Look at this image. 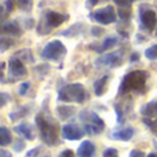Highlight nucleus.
Listing matches in <instances>:
<instances>
[{
	"label": "nucleus",
	"instance_id": "obj_36",
	"mask_svg": "<svg viewBox=\"0 0 157 157\" xmlns=\"http://www.w3.org/2000/svg\"><path fill=\"white\" fill-rule=\"evenodd\" d=\"M39 152H40V147H35V149H33L32 152L28 153L26 157H36V156H37V153H39Z\"/></svg>",
	"mask_w": 157,
	"mask_h": 157
},
{
	"label": "nucleus",
	"instance_id": "obj_30",
	"mask_svg": "<svg viewBox=\"0 0 157 157\" xmlns=\"http://www.w3.org/2000/svg\"><path fill=\"white\" fill-rule=\"evenodd\" d=\"M29 87H30V83L21 84V86H19V90H18V94L19 95H25V94H26V91L29 90Z\"/></svg>",
	"mask_w": 157,
	"mask_h": 157
},
{
	"label": "nucleus",
	"instance_id": "obj_22",
	"mask_svg": "<svg viewBox=\"0 0 157 157\" xmlns=\"http://www.w3.org/2000/svg\"><path fill=\"white\" fill-rule=\"evenodd\" d=\"M119 17L123 21H128L131 18V7H120L119 8Z\"/></svg>",
	"mask_w": 157,
	"mask_h": 157
},
{
	"label": "nucleus",
	"instance_id": "obj_5",
	"mask_svg": "<svg viewBox=\"0 0 157 157\" xmlns=\"http://www.w3.org/2000/svg\"><path fill=\"white\" fill-rule=\"evenodd\" d=\"M80 119L83 121L86 131L88 134H101L105 128V123L98 114L92 113L90 110H83L80 113Z\"/></svg>",
	"mask_w": 157,
	"mask_h": 157
},
{
	"label": "nucleus",
	"instance_id": "obj_15",
	"mask_svg": "<svg viewBox=\"0 0 157 157\" xmlns=\"http://www.w3.org/2000/svg\"><path fill=\"white\" fill-rule=\"evenodd\" d=\"M141 113L146 119H155V117H157V101H152V102L146 103L145 106H142Z\"/></svg>",
	"mask_w": 157,
	"mask_h": 157
},
{
	"label": "nucleus",
	"instance_id": "obj_34",
	"mask_svg": "<svg viewBox=\"0 0 157 157\" xmlns=\"http://www.w3.org/2000/svg\"><path fill=\"white\" fill-rule=\"evenodd\" d=\"M130 157H145V153L141 150H131Z\"/></svg>",
	"mask_w": 157,
	"mask_h": 157
},
{
	"label": "nucleus",
	"instance_id": "obj_18",
	"mask_svg": "<svg viewBox=\"0 0 157 157\" xmlns=\"http://www.w3.org/2000/svg\"><path fill=\"white\" fill-rule=\"evenodd\" d=\"M117 43H119V39L117 37H108V39L103 40V43L101 44L98 48H95V51L97 52H105V51H108V50L113 48Z\"/></svg>",
	"mask_w": 157,
	"mask_h": 157
},
{
	"label": "nucleus",
	"instance_id": "obj_9",
	"mask_svg": "<svg viewBox=\"0 0 157 157\" xmlns=\"http://www.w3.org/2000/svg\"><path fill=\"white\" fill-rule=\"evenodd\" d=\"M26 75L28 71L19 58L13 57L8 61V76H13V81L17 78H24Z\"/></svg>",
	"mask_w": 157,
	"mask_h": 157
},
{
	"label": "nucleus",
	"instance_id": "obj_37",
	"mask_svg": "<svg viewBox=\"0 0 157 157\" xmlns=\"http://www.w3.org/2000/svg\"><path fill=\"white\" fill-rule=\"evenodd\" d=\"M99 2H102V0H87V7H94Z\"/></svg>",
	"mask_w": 157,
	"mask_h": 157
},
{
	"label": "nucleus",
	"instance_id": "obj_32",
	"mask_svg": "<svg viewBox=\"0 0 157 157\" xmlns=\"http://www.w3.org/2000/svg\"><path fill=\"white\" fill-rule=\"evenodd\" d=\"M58 157H75V153L72 152V150L66 149V150H63V152H61V155Z\"/></svg>",
	"mask_w": 157,
	"mask_h": 157
},
{
	"label": "nucleus",
	"instance_id": "obj_24",
	"mask_svg": "<svg viewBox=\"0 0 157 157\" xmlns=\"http://www.w3.org/2000/svg\"><path fill=\"white\" fill-rule=\"evenodd\" d=\"M17 58H19V59H21L22 57H25L26 58V61L28 62H33V57H32V52L29 51V50H22L21 52H17Z\"/></svg>",
	"mask_w": 157,
	"mask_h": 157
},
{
	"label": "nucleus",
	"instance_id": "obj_21",
	"mask_svg": "<svg viewBox=\"0 0 157 157\" xmlns=\"http://www.w3.org/2000/svg\"><path fill=\"white\" fill-rule=\"evenodd\" d=\"M145 57H146L149 61H157V44L149 47V48H146V51H145Z\"/></svg>",
	"mask_w": 157,
	"mask_h": 157
},
{
	"label": "nucleus",
	"instance_id": "obj_19",
	"mask_svg": "<svg viewBox=\"0 0 157 157\" xmlns=\"http://www.w3.org/2000/svg\"><path fill=\"white\" fill-rule=\"evenodd\" d=\"M11 144V132L8 128L0 127V146H7Z\"/></svg>",
	"mask_w": 157,
	"mask_h": 157
},
{
	"label": "nucleus",
	"instance_id": "obj_42",
	"mask_svg": "<svg viewBox=\"0 0 157 157\" xmlns=\"http://www.w3.org/2000/svg\"><path fill=\"white\" fill-rule=\"evenodd\" d=\"M156 36H157V29H156Z\"/></svg>",
	"mask_w": 157,
	"mask_h": 157
},
{
	"label": "nucleus",
	"instance_id": "obj_10",
	"mask_svg": "<svg viewBox=\"0 0 157 157\" xmlns=\"http://www.w3.org/2000/svg\"><path fill=\"white\" fill-rule=\"evenodd\" d=\"M98 66H106V68H117L123 63V55L121 52H110V54H105L97 59Z\"/></svg>",
	"mask_w": 157,
	"mask_h": 157
},
{
	"label": "nucleus",
	"instance_id": "obj_17",
	"mask_svg": "<svg viewBox=\"0 0 157 157\" xmlns=\"http://www.w3.org/2000/svg\"><path fill=\"white\" fill-rule=\"evenodd\" d=\"M134 135V128L131 127H125L123 130H119L113 134L114 139H119V141H130Z\"/></svg>",
	"mask_w": 157,
	"mask_h": 157
},
{
	"label": "nucleus",
	"instance_id": "obj_26",
	"mask_svg": "<svg viewBox=\"0 0 157 157\" xmlns=\"http://www.w3.org/2000/svg\"><path fill=\"white\" fill-rule=\"evenodd\" d=\"M144 123L146 125H149V128L153 131V134H156V135H157V121H152L150 119H146V117H145Z\"/></svg>",
	"mask_w": 157,
	"mask_h": 157
},
{
	"label": "nucleus",
	"instance_id": "obj_14",
	"mask_svg": "<svg viewBox=\"0 0 157 157\" xmlns=\"http://www.w3.org/2000/svg\"><path fill=\"white\" fill-rule=\"evenodd\" d=\"M15 132H18L19 135H22L24 138L29 139V141H33L35 139V132H33V128L30 124H28V123H22V124L17 125L15 128Z\"/></svg>",
	"mask_w": 157,
	"mask_h": 157
},
{
	"label": "nucleus",
	"instance_id": "obj_4",
	"mask_svg": "<svg viewBox=\"0 0 157 157\" xmlns=\"http://www.w3.org/2000/svg\"><path fill=\"white\" fill-rule=\"evenodd\" d=\"M68 19H69L68 14H61V13H57V11H47L44 14L43 21L37 26V33L39 35H48L51 32V29L61 26Z\"/></svg>",
	"mask_w": 157,
	"mask_h": 157
},
{
	"label": "nucleus",
	"instance_id": "obj_1",
	"mask_svg": "<svg viewBox=\"0 0 157 157\" xmlns=\"http://www.w3.org/2000/svg\"><path fill=\"white\" fill-rule=\"evenodd\" d=\"M147 72L145 71H132L127 73L124 78L121 80V84L119 87V94L124 95L128 92H141L146 88V80H147Z\"/></svg>",
	"mask_w": 157,
	"mask_h": 157
},
{
	"label": "nucleus",
	"instance_id": "obj_12",
	"mask_svg": "<svg viewBox=\"0 0 157 157\" xmlns=\"http://www.w3.org/2000/svg\"><path fill=\"white\" fill-rule=\"evenodd\" d=\"M0 33H7V35H14V36H21L22 35V29L18 25V22L15 21H10L6 22L0 26Z\"/></svg>",
	"mask_w": 157,
	"mask_h": 157
},
{
	"label": "nucleus",
	"instance_id": "obj_20",
	"mask_svg": "<svg viewBox=\"0 0 157 157\" xmlns=\"http://www.w3.org/2000/svg\"><path fill=\"white\" fill-rule=\"evenodd\" d=\"M58 114H59L61 119H69V117L73 114V109L69 108V106H59L58 108Z\"/></svg>",
	"mask_w": 157,
	"mask_h": 157
},
{
	"label": "nucleus",
	"instance_id": "obj_29",
	"mask_svg": "<svg viewBox=\"0 0 157 157\" xmlns=\"http://www.w3.org/2000/svg\"><path fill=\"white\" fill-rule=\"evenodd\" d=\"M8 98H10L8 94H6V92H0V108H3V106L8 102Z\"/></svg>",
	"mask_w": 157,
	"mask_h": 157
},
{
	"label": "nucleus",
	"instance_id": "obj_25",
	"mask_svg": "<svg viewBox=\"0 0 157 157\" xmlns=\"http://www.w3.org/2000/svg\"><path fill=\"white\" fill-rule=\"evenodd\" d=\"M13 44H14L13 40H8V39H0V50H2V51L10 48Z\"/></svg>",
	"mask_w": 157,
	"mask_h": 157
},
{
	"label": "nucleus",
	"instance_id": "obj_38",
	"mask_svg": "<svg viewBox=\"0 0 157 157\" xmlns=\"http://www.w3.org/2000/svg\"><path fill=\"white\" fill-rule=\"evenodd\" d=\"M0 157H13V156H11V153L6 152V150H0Z\"/></svg>",
	"mask_w": 157,
	"mask_h": 157
},
{
	"label": "nucleus",
	"instance_id": "obj_23",
	"mask_svg": "<svg viewBox=\"0 0 157 157\" xmlns=\"http://www.w3.org/2000/svg\"><path fill=\"white\" fill-rule=\"evenodd\" d=\"M18 7L22 11H29L32 8V0H18Z\"/></svg>",
	"mask_w": 157,
	"mask_h": 157
},
{
	"label": "nucleus",
	"instance_id": "obj_16",
	"mask_svg": "<svg viewBox=\"0 0 157 157\" xmlns=\"http://www.w3.org/2000/svg\"><path fill=\"white\" fill-rule=\"evenodd\" d=\"M108 80H109L108 76H102L94 83V92L98 95V97H101V95L105 94L106 87H108Z\"/></svg>",
	"mask_w": 157,
	"mask_h": 157
},
{
	"label": "nucleus",
	"instance_id": "obj_40",
	"mask_svg": "<svg viewBox=\"0 0 157 157\" xmlns=\"http://www.w3.org/2000/svg\"><path fill=\"white\" fill-rule=\"evenodd\" d=\"M147 157H157V153H150V155H147Z\"/></svg>",
	"mask_w": 157,
	"mask_h": 157
},
{
	"label": "nucleus",
	"instance_id": "obj_13",
	"mask_svg": "<svg viewBox=\"0 0 157 157\" xmlns=\"http://www.w3.org/2000/svg\"><path fill=\"white\" fill-rule=\"evenodd\" d=\"M94 153H95V146H94V144L90 141H84L77 149L78 157H92Z\"/></svg>",
	"mask_w": 157,
	"mask_h": 157
},
{
	"label": "nucleus",
	"instance_id": "obj_33",
	"mask_svg": "<svg viewBox=\"0 0 157 157\" xmlns=\"http://www.w3.org/2000/svg\"><path fill=\"white\" fill-rule=\"evenodd\" d=\"M25 147V142L24 141H17V144L14 145V149L17 150V152H19V150H22Z\"/></svg>",
	"mask_w": 157,
	"mask_h": 157
},
{
	"label": "nucleus",
	"instance_id": "obj_41",
	"mask_svg": "<svg viewBox=\"0 0 157 157\" xmlns=\"http://www.w3.org/2000/svg\"><path fill=\"white\" fill-rule=\"evenodd\" d=\"M0 15H2V7H0Z\"/></svg>",
	"mask_w": 157,
	"mask_h": 157
},
{
	"label": "nucleus",
	"instance_id": "obj_6",
	"mask_svg": "<svg viewBox=\"0 0 157 157\" xmlns=\"http://www.w3.org/2000/svg\"><path fill=\"white\" fill-rule=\"evenodd\" d=\"M66 55V47L63 46L62 41L59 40H52L47 44L41 51V57L47 61H61Z\"/></svg>",
	"mask_w": 157,
	"mask_h": 157
},
{
	"label": "nucleus",
	"instance_id": "obj_31",
	"mask_svg": "<svg viewBox=\"0 0 157 157\" xmlns=\"http://www.w3.org/2000/svg\"><path fill=\"white\" fill-rule=\"evenodd\" d=\"M6 10L7 13H11L14 10V0H6Z\"/></svg>",
	"mask_w": 157,
	"mask_h": 157
},
{
	"label": "nucleus",
	"instance_id": "obj_7",
	"mask_svg": "<svg viewBox=\"0 0 157 157\" xmlns=\"http://www.w3.org/2000/svg\"><path fill=\"white\" fill-rule=\"evenodd\" d=\"M116 18H117V15L112 6L99 8V10H95L90 14V19H92V21H95L97 24H101V25L113 24V22H116Z\"/></svg>",
	"mask_w": 157,
	"mask_h": 157
},
{
	"label": "nucleus",
	"instance_id": "obj_2",
	"mask_svg": "<svg viewBox=\"0 0 157 157\" xmlns=\"http://www.w3.org/2000/svg\"><path fill=\"white\" fill-rule=\"evenodd\" d=\"M36 124L40 130V136L43 142L48 146H57L59 144L58 139V127L55 123L51 121V119H47L43 113L37 114L36 117Z\"/></svg>",
	"mask_w": 157,
	"mask_h": 157
},
{
	"label": "nucleus",
	"instance_id": "obj_27",
	"mask_svg": "<svg viewBox=\"0 0 157 157\" xmlns=\"http://www.w3.org/2000/svg\"><path fill=\"white\" fill-rule=\"evenodd\" d=\"M114 3H116L119 7H131V4H132L135 0H113Z\"/></svg>",
	"mask_w": 157,
	"mask_h": 157
},
{
	"label": "nucleus",
	"instance_id": "obj_11",
	"mask_svg": "<svg viewBox=\"0 0 157 157\" xmlns=\"http://www.w3.org/2000/svg\"><path fill=\"white\" fill-rule=\"evenodd\" d=\"M61 134L65 139L68 141H77L83 136V130H81L78 125H75V124H68V125H63L62 130H61Z\"/></svg>",
	"mask_w": 157,
	"mask_h": 157
},
{
	"label": "nucleus",
	"instance_id": "obj_28",
	"mask_svg": "<svg viewBox=\"0 0 157 157\" xmlns=\"http://www.w3.org/2000/svg\"><path fill=\"white\" fill-rule=\"evenodd\" d=\"M103 157H119V153H117L116 149L109 147V149H106L105 152H103Z\"/></svg>",
	"mask_w": 157,
	"mask_h": 157
},
{
	"label": "nucleus",
	"instance_id": "obj_39",
	"mask_svg": "<svg viewBox=\"0 0 157 157\" xmlns=\"http://www.w3.org/2000/svg\"><path fill=\"white\" fill-rule=\"evenodd\" d=\"M138 58H139V57H138V54L135 52V54H132V57H131V59H130V61H131V62H134V61H136Z\"/></svg>",
	"mask_w": 157,
	"mask_h": 157
},
{
	"label": "nucleus",
	"instance_id": "obj_3",
	"mask_svg": "<svg viewBox=\"0 0 157 157\" xmlns=\"http://www.w3.org/2000/svg\"><path fill=\"white\" fill-rule=\"evenodd\" d=\"M87 98V91L81 84L73 83L63 86L58 92V99L62 102H75V103H83Z\"/></svg>",
	"mask_w": 157,
	"mask_h": 157
},
{
	"label": "nucleus",
	"instance_id": "obj_8",
	"mask_svg": "<svg viewBox=\"0 0 157 157\" xmlns=\"http://www.w3.org/2000/svg\"><path fill=\"white\" fill-rule=\"evenodd\" d=\"M139 21H141L142 29L147 30V32H152L157 24V15L155 11L150 10V8L142 7L139 10Z\"/></svg>",
	"mask_w": 157,
	"mask_h": 157
},
{
	"label": "nucleus",
	"instance_id": "obj_35",
	"mask_svg": "<svg viewBox=\"0 0 157 157\" xmlns=\"http://www.w3.org/2000/svg\"><path fill=\"white\" fill-rule=\"evenodd\" d=\"M91 30H92V35L97 36V37H98V36H101V35L103 33V29H102V28H92Z\"/></svg>",
	"mask_w": 157,
	"mask_h": 157
}]
</instances>
